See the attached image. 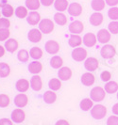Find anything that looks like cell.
<instances>
[{
    "instance_id": "cell-1",
    "label": "cell",
    "mask_w": 118,
    "mask_h": 125,
    "mask_svg": "<svg viewBox=\"0 0 118 125\" xmlns=\"http://www.w3.org/2000/svg\"><path fill=\"white\" fill-rule=\"evenodd\" d=\"M54 22L51 20V19L45 18L43 19L40 24H39V29L42 31V33H44V34H49L51 32L54 30Z\"/></svg>"
},
{
    "instance_id": "cell-2",
    "label": "cell",
    "mask_w": 118,
    "mask_h": 125,
    "mask_svg": "<svg viewBox=\"0 0 118 125\" xmlns=\"http://www.w3.org/2000/svg\"><path fill=\"white\" fill-rule=\"evenodd\" d=\"M92 117L95 119H102L107 114V108L102 104H96L91 109Z\"/></svg>"
},
{
    "instance_id": "cell-3",
    "label": "cell",
    "mask_w": 118,
    "mask_h": 125,
    "mask_svg": "<svg viewBox=\"0 0 118 125\" xmlns=\"http://www.w3.org/2000/svg\"><path fill=\"white\" fill-rule=\"evenodd\" d=\"M105 90L101 87H95L91 90V99L95 102H101L105 98Z\"/></svg>"
},
{
    "instance_id": "cell-4",
    "label": "cell",
    "mask_w": 118,
    "mask_h": 125,
    "mask_svg": "<svg viewBox=\"0 0 118 125\" xmlns=\"http://www.w3.org/2000/svg\"><path fill=\"white\" fill-rule=\"evenodd\" d=\"M44 48H45V51L48 54H50V55H55V54H57L60 51L61 45H60V43L57 41L51 40V41L46 42V43L44 45Z\"/></svg>"
},
{
    "instance_id": "cell-5",
    "label": "cell",
    "mask_w": 118,
    "mask_h": 125,
    "mask_svg": "<svg viewBox=\"0 0 118 125\" xmlns=\"http://www.w3.org/2000/svg\"><path fill=\"white\" fill-rule=\"evenodd\" d=\"M11 118L14 123H22L26 119V113L23 109L17 108L13 111Z\"/></svg>"
},
{
    "instance_id": "cell-6",
    "label": "cell",
    "mask_w": 118,
    "mask_h": 125,
    "mask_svg": "<svg viewBox=\"0 0 118 125\" xmlns=\"http://www.w3.org/2000/svg\"><path fill=\"white\" fill-rule=\"evenodd\" d=\"M87 57V51L84 48L78 47L75 48L72 52V58L76 61H82Z\"/></svg>"
},
{
    "instance_id": "cell-7",
    "label": "cell",
    "mask_w": 118,
    "mask_h": 125,
    "mask_svg": "<svg viewBox=\"0 0 118 125\" xmlns=\"http://www.w3.org/2000/svg\"><path fill=\"white\" fill-rule=\"evenodd\" d=\"M115 48L112 46V45H110V44H107L105 46H103L101 48V56L103 58H112L115 56Z\"/></svg>"
},
{
    "instance_id": "cell-8",
    "label": "cell",
    "mask_w": 118,
    "mask_h": 125,
    "mask_svg": "<svg viewBox=\"0 0 118 125\" xmlns=\"http://www.w3.org/2000/svg\"><path fill=\"white\" fill-rule=\"evenodd\" d=\"M27 38L28 40L30 41L31 42H39L42 41V38H43V35H42V31L40 29H36V28H33L29 30L28 34H27Z\"/></svg>"
},
{
    "instance_id": "cell-9",
    "label": "cell",
    "mask_w": 118,
    "mask_h": 125,
    "mask_svg": "<svg viewBox=\"0 0 118 125\" xmlns=\"http://www.w3.org/2000/svg\"><path fill=\"white\" fill-rule=\"evenodd\" d=\"M28 103V98L25 93H19L14 98V104L19 108L25 107Z\"/></svg>"
},
{
    "instance_id": "cell-10",
    "label": "cell",
    "mask_w": 118,
    "mask_h": 125,
    "mask_svg": "<svg viewBox=\"0 0 118 125\" xmlns=\"http://www.w3.org/2000/svg\"><path fill=\"white\" fill-rule=\"evenodd\" d=\"M30 87L35 91H39V90L42 89V88H43V81H42V78L38 74H34L31 77Z\"/></svg>"
},
{
    "instance_id": "cell-11",
    "label": "cell",
    "mask_w": 118,
    "mask_h": 125,
    "mask_svg": "<svg viewBox=\"0 0 118 125\" xmlns=\"http://www.w3.org/2000/svg\"><path fill=\"white\" fill-rule=\"evenodd\" d=\"M29 86H30V82L25 79V78L19 79L18 81L16 82V85H15L16 89L21 93H24L26 91H27L28 88H29Z\"/></svg>"
},
{
    "instance_id": "cell-12",
    "label": "cell",
    "mask_w": 118,
    "mask_h": 125,
    "mask_svg": "<svg viewBox=\"0 0 118 125\" xmlns=\"http://www.w3.org/2000/svg\"><path fill=\"white\" fill-rule=\"evenodd\" d=\"M84 29V25L80 21H73L70 25H69V30L73 34H79L83 31Z\"/></svg>"
},
{
    "instance_id": "cell-13",
    "label": "cell",
    "mask_w": 118,
    "mask_h": 125,
    "mask_svg": "<svg viewBox=\"0 0 118 125\" xmlns=\"http://www.w3.org/2000/svg\"><path fill=\"white\" fill-rule=\"evenodd\" d=\"M97 37L93 33H87L83 37V43L85 44L87 47H93L96 43Z\"/></svg>"
},
{
    "instance_id": "cell-14",
    "label": "cell",
    "mask_w": 118,
    "mask_h": 125,
    "mask_svg": "<svg viewBox=\"0 0 118 125\" xmlns=\"http://www.w3.org/2000/svg\"><path fill=\"white\" fill-rule=\"evenodd\" d=\"M98 65H99V62L96 58L94 57H89L86 59V61L84 63V66H85V69L90 71V72H93L98 68Z\"/></svg>"
},
{
    "instance_id": "cell-15",
    "label": "cell",
    "mask_w": 118,
    "mask_h": 125,
    "mask_svg": "<svg viewBox=\"0 0 118 125\" xmlns=\"http://www.w3.org/2000/svg\"><path fill=\"white\" fill-rule=\"evenodd\" d=\"M58 76L62 81H67L72 76V71L68 67H62L58 73Z\"/></svg>"
},
{
    "instance_id": "cell-16",
    "label": "cell",
    "mask_w": 118,
    "mask_h": 125,
    "mask_svg": "<svg viewBox=\"0 0 118 125\" xmlns=\"http://www.w3.org/2000/svg\"><path fill=\"white\" fill-rule=\"evenodd\" d=\"M68 12L72 16H79L82 12V7L79 3H72L68 7Z\"/></svg>"
},
{
    "instance_id": "cell-17",
    "label": "cell",
    "mask_w": 118,
    "mask_h": 125,
    "mask_svg": "<svg viewBox=\"0 0 118 125\" xmlns=\"http://www.w3.org/2000/svg\"><path fill=\"white\" fill-rule=\"evenodd\" d=\"M19 43L15 39H9L7 40L5 42V48L8 52L10 53H14L15 51L18 49Z\"/></svg>"
},
{
    "instance_id": "cell-18",
    "label": "cell",
    "mask_w": 118,
    "mask_h": 125,
    "mask_svg": "<svg viewBox=\"0 0 118 125\" xmlns=\"http://www.w3.org/2000/svg\"><path fill=\"white\" fill-rule=\"evenodd\" d=\"M26 21L30 25H36L40 24L41 20V15L37 12V11H31L28 16L26 17Z\"/></svg>"
},
{
    "instance_id": "cell-19",
    "label": "cell",
    "mask_w": 118,
    "mask_h": 125,
    "mask_svg": "<svg viewBox=\"0 0 118 125\" xmlns=\"http://www.w3.org/2000/svg\"><path fill=\"white\" fill-rule=\"evenodd\" d=\"M42 70H43V64L39 62L38 60L29 63V65H28V71H29V73H33V74H38L39 73L42 72Z\"/></svg>"
},
{
    "instance_id": "cell-20",
    "label": "cell",
    "mask_w": 118,
    "mask_h": 125,
    "mask_svg": "<svg viewBox=\"0 0 118 125\" xmlns=\"http://www.w3.org/2000/svg\"><path fill=\"white\" fill-rule=\"evenodd\" d=\"M95 81V78H94V75L91 73H83L81 76V83L84 85V86H92L93 83Z\"/></svg>"
},
{
    "instance_id": "cell-21",
    "label": "cell",
    "mask_w": 118,
    "mask_h": 125,
    "mask_svg": "<svg viewBox=\"0 0 118 125\" xmlns=\"http://www.w3.org/2000/svg\"><path fill=\"white\" fill-rule=\"evenodd\" d=\"M97 40L101 43H107L111 40V33L106 29H100L97 33Z\"/></svg>"
},
{
    "instance_id": "cell-22",
    "label": "cell",
    "mask_w": 118,
    "mask_h": 125,
    "mask_svg": "<svg viewBox=\"0 0 118 125\" xmlns=\"http://www.w3.org/2000/svg\"><path fill=\"white\" fill-rule=\"evenodd\" d=\"M103 22V15L100 12H94L91 15L90 17V23L92 25L94 26H98L102 24Z\"/></svg>"
},
{
    "instance_id": "cell-23",
    "label": "cell",
    "mask_w": 118,
    "mask_h": 125,
    "mask_svg": "<svg viewBox=\"0 0 118 125\" xmlns=\"http://www.w3.org/2000/svg\"><path fill=\"white\" fill-rule=\"evenodd\" d=\"M83 40L81 39L80 36H79L78 34H72L69 38L68 43L71 47H79L82 43Z\"/></svg>"
},
{
    "instance_id": "cell-24",
    "label": "cell",
    "mask_w": 118,
    "mask_h": 125,
    "mask_svg": "<svg viewBox=\"0 0 118 125\" xmlns=\"http://www.w3.org/2000/svg\"><path fill=\"white\" fill-rule=\"evenodd\" d=\"M54 7L59 12L64 11L68 9V1L67 0H55L54 2Z\"/></svg>"
},
{
    "instance_id": "cell-25",
    "label": "cell",
    "mask_w": 118,
    "mask_h": 125,
    "mask_svg": "<svg viewBox=\"0 0 118 125\" xmlns=\"http://www.w3.org/2000/svg\"><path fill=\"white\" fill-rule=\"evenodd\" d=\"M56 100H57V94L53 90H48V91H46L44 94V101L46 104H54L56 102Z\"/></svg>"
},
{
    "instance_id": "cell-26",
    "label": "cell",
    "mask_w": 118,
    "mask_h": 125,
    "mask_svg": "<svg viewBox=\"0 0 118 125\" xmlns=\"http://www.w3.org/2000/svg\"><path fill=\"white\" fill-rule=\"evenodd\" d=\"M62 64H63V60L61 56H55L50 59V65L54 69H61L62 67Z\"/></svg>"
},
{
    "instance_id": "cell-27",
    "label": "cell",
    "mask_w": 118,
    "mask_h": 125,
    "mask_svg": "<svg viewBox=\"0 0 118 125\" xmlns=\"http://www.w3.org/2000/svg\"><path fill=\"white\" fill-rule=\"evenodd\" d=\"M48 87H49L50 89L53 90V91L59 90L60 88H62L61 79H59V78H52L49 81V83H48Z\"/></svg>"
},
{
    "instance_id": "cell-28",
    "label": "cell",
    "mask_w": 118,
    "mask_h": 125,
    "mask_svg": "<svg viewBox=\"0 0 118 125\" xmlns=\"http://www.w3.org/2000/svg\"><path fill=\"white\" fill-rule=\"evenodd\" d=\"M93 101L90 98H86V99H83V100L80 102V108L83 110V111H88L90 109H92L93 106Z\"/></svg>"
},
{
    "instance_id": "cell-29",
    "label": "cell",
    "mask_w": 118,
    "mask_h": 125,
    "mask_svg": "<svg viewBox=\"0 0 118 125\" xmlns=\"http://www.w3.org/2000/svg\"><path fill=\"white\" fill-rule=\"evenodd\" d=\"M40 0H26V7L30 10H37L40 8Z\"/></svg>"
},
{
    "instance_id": "cell-30",
    "label": "cell",
    "mask_w": 118,
    "mask_h": 125,
    "mask_svg": "<svg viewBox=\"0 0 118 125\" xmlns=\"http://www.w3.org/2000/svg\"><path fill=\"white\" fill-rule=\"evenodd\" d=\"M15 15L20 19H24L28 16V11H27V8L23 6H19L15 10Z\"/></svg>"
},
{
    "instance_id": "cell-31",
    "label": "cell",
    "mask_w": 118,
    "mask_h": 125,
    "mask_svg": "<svg viewBox=\"0 0 118 125\" xmlns=\"http://www.w3.org/2000/svg\"><path fill=\"white\" fill-rule=\"evenodd\" d=\"M54 21L56 22L58 25H65L67 23V18L66 16L62 12H57L54 15Z\"/></svg>"
},
{
    "instance_id": "cell-32",
    "label": "cell",
    "mask_w": 118,
    "mask_h": 125,
    "mask_svg": "<svg viewBox=\"0 0 118 125\" xmlns=\"http://www.w3.org/2000/svg\"><path fill=\"white\" fill-rule=\"evenodd\" d=\"M29 55L32 58L38 60L43 56V50L40 47H32L29 51Z\"/></svg>"
},
{
    "instance_id": "cell-33",
    "label": "cell",
    "mask_w": 118,
    "mask_h": 125,
    "mask_svg": "<svg viewBox=\"0 0 118 125\" xmlns=\"http://www.w3.org/2000/svg\"><path fill=\"white\" fill-rule=\"evenodd\" d=\"M11 73V68L9 64L5 62L0 63V77H7Z\"/></svg>"
},
{
    "instance_id": "cell-34",
    "label": "cell",
    "mask_w": 118,
    "mask_h": 125,
    "mask_svg": "<svg viewBox=\"0 0 118 125\" xmlns=\"http://www.w3.org/2000/svg\"><path fill=\"white\" fill-rule=\"evenodd\" d=\"M105 90L108 93H114L118 90V84L114 81H109L105 86Z\"/></svg>"
},
{
    "instance_id": "cell-35",
    "label": "cell",
    "mask_w": 118,
    "mask_h": 125,
    "mask_svg": "<svg viewBox=\"0 0 118 125\" xmlns=\"http://www.w3.org/2000/svg\"><path fill=\"white\" fill-rule=\"evenodd\" d=\"M91 6L93 8V10H96V11H99V10H104L105 1L104 0H93L92 3H91Z\"/></svg>"
},
{
    "instance_id": "cell-36",
    "label": "cell",
    "mask_w": 118,
    "mask_h": 125,
    "mask_svg": "<svg viewBox=\"0 0 118 125\" xmlns=\"http://www.w3.org/2000/svg\"><path fill=\"white\" fill-rule=\"evenodd\" d=\"M13 13H14V9H13V7L12 5L8 4L4 8H2V14L4 15L5 18L12 17L13 15Z\"/></svg>"
},
{
    "instance_id": "cell-37",
    "label": "cell",
    "mask_w": 118,
    "mask_h": 125,
    "mask_svg": "<svg viewBox=\"0 0 118 125\" xmlns=\"http://www.w3.org/2000/svg\"><path fill=\"white\" fill-rule=\"evenodd\" d=\"M29 56H30L29 53L26 49H21L18 52V54H17V58L21 62H26L28 60V58H29Z\"/></svg>"
},
{
    "instance_id": "cell-38",
    "label": "cell",
    "mask_w": 118,
    "mask_h": 125,
    "mask_svg": "<svg viewBox=\"0 0 118 125\" xmlns=\"http://www.w3.org/2000/svg\"><path fill=\"white\" fill-rule=\"evenodd\" d=\"M10 103H11V98L9 95L5 93L0 94V107L4 108V107L9 106Z\"/></svg>"
},
{
    "instance_id": "cell-39",
    "label": "cell",
    "mask_w": 118,
    "mask_h": 125,
    "mask_svg": "<svg viewBox=\"0 0 118 125\" xmlns=\"http://www.w3.org/2000/svg\"><path fill=\"white\" fill-rule=\"evenodd\" d=\"M11 32L9 29H0V42H4L9 40Z\"/></svg>"
},
{
    "instance_id": "cell-40",
    "label": "cell",
    "mask_w": 118,
    "mask_h": 125,
    "mask_svg": "<svg viewBox=\"0 0 118 125\" xmlns=\"http://www.w3.org/2000/svg\"><path fill=\"white\" fill-rule=\"evenodd\" d=\"M11 22L8 18H0V29H9Z\"/></svg>"
},
{
    "instance_id": "cell-41",
    "label": "cell",
    "mask_w": 118,
    "mask_h": 125,
    "mask_svg": "<svg viewBox=\"0 0 118 125\" xmlns=\"http://www.w3.org/2000/svg\"><path fill=\"white\" fill-rule=\"evenodd\" d=\"M108 15L112 20H118V8H112L108 11Z\"/></svg>"
},
{
    "instance_id": "cell-42",
    "label": "cell",
    "mask_w": 118,
    "mask_h": 125,
    "mask_svg": "<svg viewBox=\"0 0 118 125\" xmlns=\"http://www.w3.org/2000/svg\"><path fill=\"white\" fill-rule=\"evenodd\" d=\"M109 30L112 34H117L118 33V22H112L109 25Z\"/></svg>"
},
{
    "instance_id": "cell-43",
    "label": "cell",
    "mask_w": 118,
    "mask_h": 125,
    "mask_svg": "<svg viewBox=\"0 0 118 125\" xmlns=\"http://www.w3.org/2000/svg\"><path fill=\"white\" fill-rule=\"evenodd\" d=\"M107 125H118L117 116H111L107 120Z\"/></svg>"
},
{
    "instance_id": "cell-44",
    "label": "cell",
    "mask_w": 118,
    "mask_h": 125,
    "mask_svg": "<svg viewBox=\"0 0 118 125\" xmlns=\"http://www.w3.org/2000/svg\"><path fill=\"white\" fill-rule=\"evenodd\" d=\"M111 77H112V74H111V73L108 72V71H104V72L101 73V79H102L103 81L109 82L110 79H111Z\"/></svg>"
},
{
    "instance_id": "cell-45",
    "label": "cell",
    "mask_w": 118,
    "mask_h": 125,
    "mask_svg": "<svg viewBox=\"0 0 118 125\" xmlns=\"http://www.w3.org/2000/svg\"><path fill=\"white\" fill-rule=\"evenodd\" d=\"M0 125H13V121L10 119H0Z\"/></svg>"
},
{
    "instance_id": "cell-46",
    "label": "cell",
    "mask_w": 118,
    "mask_h": 125,
    "mask_svg": "<svg viewBox=\"0 0 118 125\" xmlns=\"http://www.w3.org/2000/svg\"><path fill=\"white\" fill-rule=\"evenodd\" d=\"M40 1H41V4H43L45 7L51 6L55 2V0H40Z\"/></svg>"
},
{
    "instance_id": "cell-47",
    "label": "cell",
    "mask_w": 118,
    "mask_h": 125,
    "mask_svg": "<svg viewBox=\"0 0 118 125\" xmlns=\"http://www.w3.org/2000/svg\"><path fill=\"white\" fill-rule=\"evenodd\" d=\"M106 3L109 6H116L118 4V0H106Z\"/></svg>"
},
{
    "instance_id": "cell-48",
    "label": "cell",
    "mask_w": 118,
    "mask_h": 125,
    "mask_svg": "<svg viewBox=\"0 0 118 125\" xmlns=\"http://www.w3.org/2000/svg\"><path fill=\"white\" fill-rule=\"evenodd\" d=\"M55 125H70L69 124V122L67 120H65V119H60V120H58Z\"/></svg>"
},
{
    "instance_id": "cell-49",
    "label": "cell",
    "mask_w": 118,
    "mask_h": 125,
    "mask_svg": "<svg viewBox=\"0 0 118 125\" xmlns=\"http://www.w3.org/2000/svg\"><path fill=\"white\" fill-rule=\"evenodd\" d=\"M5 52H6V48H5V46L0 45V57H2V56L5 55Z\"/></svg>"
},
{
    "instance_id": "cell-50",
    "label": "cell",
    "mask_w": 118,
    "mask_h": 125,
    "mask_svg": "<svg viewBox=\"0 0 118 125\" xmlns=\"http://www.w3.org/2000/svg\"><path fill=\"white\" fill-rule=\"evenodd\" d=\"M112 112L115 115H118V104H115L112 107Z\"/></svg>"
},
{
    "instance_id": "cell-51",
    "label": "cell",
    "mask_w": 118,
    "mask_h": 125,
    "mask_svg": "<svg viewBox=\"0 0 118 125\" xmlns=\"http://www.w3.org/2000/svg\"><path fill=\"white\" fill-rule=\"evenodd\" d=\"M8 5V0H0V8H4Z\"/></svg>"
},
{
    "instance_id": "cell-52",
    "label": "cell",
    "mask_w": 118,
    "mask_h": 125,
    "mask_svg": "<svg viewBox=\"0 0 118 125\" xmlns=\"http://www.w3.org/2000/svg\"><path fill=\"white\" fill-rule=\"evenodd\" d=\"M1 13H2V12H0V18H1Z\"/></svg>"
},
{
    "instance_id": "cell-53",
    "label": "cell",
    "mask_w": 118,
    "mask_h": 125,
    "mask_svg": "<svg viewBox=\"0 0 118 125\" xmlns=\"http://www.w3.org/2000/svg\"><path fill=\"white\" fill-rule=\"evenodd\" d=\"M117 98H118V93H117Z\"/></svg>"
}]
</instances>
